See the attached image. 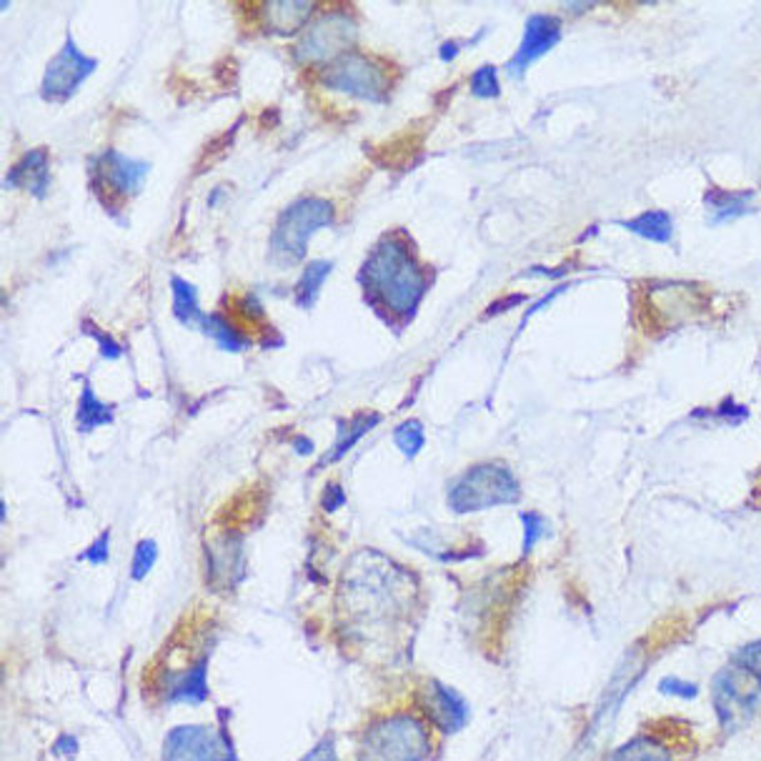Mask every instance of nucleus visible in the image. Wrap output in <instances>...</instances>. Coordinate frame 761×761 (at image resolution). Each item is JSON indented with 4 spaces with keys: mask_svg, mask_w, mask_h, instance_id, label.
Listing matches in <instances>:
<instances>
[{
    "mask_svg": "<svg viewBox=\"0 0 761 761\" xmlns=\"http://www.w3.org/2000/svg\"><path fill=\"white\" fill-rule=\"evenodd\" d=\"M366 291L387 304L393 314L411 316L424 296V276L418 263L401 241H381L361 269Z\"/></svg>",
    "mask_w": 761,
    "mask_h": 761,
    "instance_id": "nucleus-1",
    "label": "nucleus"
},
{
    "mask_svg": "<svg viewBox=\"0 0 761 761\" xmlns=\"http://www.w3.org/2000/svg\"><path fill=\"white\" fill-rule=\"evenodd\" d=\"M336 208L326 198H301L279 216L271 233V259L279 265H296L306 256L308 238L331 226Z\"/></svg>",
    "mask_w": 761,
    "mask_h": 761,
    "instance_id": "nucleus-2",
    "label": "nucleus"
},
{
    "mask_svg": "<svg viewBox=\"0 0 761 761\" xmlns=\"http://www.w3.org/2000/svg\"><path fill=\"white\" fill-rule=\"evenodd\" d=\"M521 499V486L509 466L479 464L458 476L448 489V507L456 513H469L499 503H517Z\"/></svg>",
    "mask_w": 761,
    "mask_h": 761,
    "instance_id": "nucleus-3",
    "label": "nucleus"
},
{
    "mask_svg": "<svg viewBox=\"0 0 761 761\" xmlns=\"http://www.w3.org/2000/svg\"><path fill=\"white\" fill-rule=\"evenodd\" d=\"M428 751L424 727L411 717L373 724L361 744V761H421Z\"/></svg>",
    "mask_w": 761,
    "mask_h": 761,
    "instance_id": "nucleus-4",
    "label": "nucleus"
},
{
    "mask_svg": "<svg viewBox=\"0 0 761 761\" xmlns=\"http://www.w3.org/2000/svg\"><path fill=\"white\" fill-rule=\"evenodd\" d=\"M359 39V23L354 15L341 11H328L318 15L301 35L296 45V58L301 63H324L331 66L334 61L346 56Z\"/></svg>",
    "mask_w": 761,
    "mask_h": 761,
    "instance_id": "nucleus-5",
    "label": "nucleus"
},
{
    "mask_svg": "<svg viewBox=\"0 0 761 761\" xmlns=\"http://www.w3.org/2000/svg\"><path fill=\"white\" fill-rule=\"evenodd\" d=\"M320 80L338 94L371 100V104H381L389 94L387 73L381 70L379 63L359 56V53H346V56L334 61L320 73Z\"/></svg>",
    "mask_w": 761,
    "mask_h": 761,
    "instance_id": "nucleus-6",
    "label": "nucleus"
},
{
    "mask_svg": "<svg viewBox=\"0 0 761 761\" xmlns=\"http://www.w3.org/2000/svg\"><path fill=\"white\" fill-rule=\"evenodd\" d=\"M98 68V61L86 56L84 51L78 48L76 41H66L63 48L56 53V58L48 63L43 76L41 96L45 100H66L76 90L84 86V80Z\"/></svg>",
    "mask_w": 761,
    "mask_h": 761,
    "instance_id": "nucleus-7",
    "label": "nucleus"
},
{
    "mask_svg": "<svg viewBox=\"0 0 761 761\" xmlns=\"http://www.w3.org/2000/svg\"><path fill=\"white\" fill-rule=\"evenodd\" d=\"M163 761H233V749L210 727H178L168 733Z\"/></svg>",
    "mask_w": 761,
    "mask_h": 761,
    "instance_id": "nucleus-8",
    "label": "nucleus"
},
{
    "mask_svg": "<svg viewBox=\"0 0 761 761\" xmlns=\"http://www.w3.org/2000/svg\"><path fill=\"white\" fill-rule=\"evenodd\" d=\"M744 682L747 674L739 672L737 666L724 668L714 678V706H717L719 721L724 727H737L759 704V689H747Z\"/></svg>",
    "mask_w": 761,
    "mask_h": 761,
    "instance_id": "nucleus-9",
    "label": "nucleus"
},
{
    "mask_svg": "<svg viewBox=\"0 0 761 761\" xmlns=\"http://www.w3.org/2000/svg\"><path fill=\"white\" fill-rule=\"evenodd\" d=\"M562 41V21L554 15H531L526 21L524 39L517 51V56L509 63L511 76H524V70L534 63L536 58L546 56L554 45Z\"/></svg>",
    "mask_w": 761,
    "mask_h": 761,
    "instance_id": "nucleus-10",
    "label": "nucleus"
},
{
    "mask_svg": "<svg viewBox=\"0 0 761 761\" xmlns=\"http://www.w3.org/2000/svg\"><path fill=\"white\" fill-rule=\"evenodd\" d=\"M421 699H424L421 704H424L431 721L446 733L458 731L466 724V719H469V706H466L461 696L454 689H448L442 682H434V678H428L424 684Z\"/></svg>",
    "mask_w": 761,
    "mask_h": 761,
    "instance_id": "nucleus-11",
    "label": "nucleus"
},
{
    "mask_svg": "<svg viewBox=\"0 0 761 761\" xmlns=\"http://www.w3.org/2000/svg\"><path fill=\"white\" fill-rule=\"evenodd\" d=\"M145 173H149V163L126 159L118 151H108L98 159V178L116 196L135 194L143 186Z\"/></svg>",
    "mask_w": 761,
    "mask_h": 761,
    "instance_id": "nucleus-12",
    "label": "nucleus"
},
{
    "mask_svg": "<svg viewBox=\"0 0 761 761\" xmlns=\"http://www.w3.org/2000/svg\"><path fill=\"white\" fill-rule=\"evenodd\" d=\"M243 572V544L236 534L216 541L208 548V579L214 586H233Z\"/></svg>",
    "mask_w": 761,
    "mask_h": 761,
    "instance_id": "nucleus-13",
    "label": "nucleus"
},
{
    "mask_svg": "<svg viewBox=\"0 0 761 761\" xmlns=\"http://www.w3.org/2000/svg\"><path fill=\"white\" fill-rule=\"evenodd\" d=\"M8 186L25 188L35 198H45L51 186V163L43 149L29 151L8 173Z\"/></svg>",
    "mask_w": 761,
    "mask_h": 761,
    "instance_id": "nucleus-14",
    "label": "nucleus"
},
{
    "mask_svg": "<svg viewBox=\"0 0 761 761\" xmlns=\"http://www.w3.org/2000/svg\"><path fill=\"white\" fill-rule=\"evenodd\" d=\"M314 11H316L314 3H298V0H279V3L263 6L265 25H269L273 33H281V35H291L298 29H304L308 15Z\"/></svg>",
    "mask_w": 761,
    "mask_h": 761,
    "instance_id": "nucleus-15",
    "label": "nucleus"
},
{
    "mask_svg": "<svg viewBox=\"0 0 761 761\" xmlns=\"http://www.w3.org/2000/svg\"><path fill=\"white\" fill-rule=\"evenodd\" d=\"M379 421H381L379 414H363L354 421H344V418L338 421V438L334 444V452L326 456L324 464H336L338 458L346 456L356 446V442L369 434V431L379 424Z\"/></svg>",
    "mask_w": 761,
    "mask_h": 761,
    "instance_id": "nucleus-16",
    "label": "nucleus"
},
{
    "mask_svg": "<svg viewBox=\"0 0 761 761\" xmlns=\"http://www.w3.org/2000/svg\"><path fill=\"white\" fill-rule=\"evenodd\" d=\"M76 424H78V431H84V434H88V431H94L98 426L113 424V406H108L106 401H100L88 383L78 399Z\"/></svg>",
    "mask_w": 761,
    "mask_h": 761,
    "instance_id": "nucleus-17",
    "label": "nucleus"
},
{
    "mask_svg": "<svg viewBox=\"0 0 761 761\" xmlns=\"http://www.w3.org/2000/svg\"><path fill=\"white\" fill-rule=\"evenodd\" d=\"M623 226H627L631 233H637L654 243L672 241V233H674V221L666 210H649V214L631 218V221H627Z\"/></svg>",
    "mask_w": 761,
    "mask_h": 761,
    "instance_id": "nucleus-18",
    "label": "nucleus"
},
{
    "mask_svg": "<svg viewBox=\"0 0 761 761\" xmlns=\"http://www.w3.org/2000/svg\"><path fill=\"white\" fill-rule=\"evenodd\" d=\"M173 289V314L181 320V324H196L200 326V320L206 318L204 311L198 308V291L196 286H191L188 281H183L178 276L171 279Z\"/></svg>",
    "mask_w": 761,
    "mask_h": 761,
    "instance_id": "nucleus-19",
    "label": "nucleus"
},
{
    "mask_svg": "<svg viewBox=\"0 0 761 761\" xmlns=\"http://www.w3.org/2000/svg\"><path fill=\"white\" fill-rule=\"evenodd\" d=\"M607 761H672V754H668V749L662 741L651 737H637L613 751Z\"/></svg>",
    "mask_w": 761,
    "mask_h": 761,
    "instance_id": "nucleus-20",
    "label": "nucleus"
},
{
    "mask_svg": "<svg viewBox=\"0 0 761 761\" xmlns=\"http://www.w3.org/2000/svg\"><path fill=\"white\" fill-rule=\"evenodd\" d=\"M198 328L208 338H214L218 346L226 348V351H243V348L249 346V344H246L243 334L238 331V328L231 324V320L224 318V316H218V314L206 316L204 320H200Z\"/></svg>",
    "mask_w": 761,
    "mask_h": 761,
    "instance_id": "nucleus-21",
    "label": "nucleus"
},
{
    "mask_svg": "<svg viewBox=\"0 0 761 761\" xmlns=\"http://www.w3.org/2000/svg\"><path fill=\"white\" fill-rule=\"evenodd\" d=\"M334 263L331 261H314L308 263L304 273H301L298 281V304L301 306H314L318 298V291L324 286V281L328 273H331Z\"/></svg>",
    "mask_w": 761,
    "mask_h": 761,
    "instance_id": "nucleus-22",
    "label": "nucleus"
},
{
    "mask_svg": "<svg viewBox=\"0 0 761 761\" xmlns=\"http://www.w3.org/2000/svg\"><path fill=\"white\" fill-rule=\"evenodd\" d=\"M424 424L416 418H411V421H403L401 426H396V431H393V442H396V446L401 448V454L406 456V458H414L421 448H424Z\"/></svg>",
    "mask_w": 761,
    "mask_h": 761,
    "instance_id": "nucleus-23",
    "label": "nucleus"
},
{
    "mask_svg": "<svg viewBox=\"0 0 761 761\" xmlns=\"http://www.w3.org/2000/svg\"><path fill=\"white\" fill-rule=\"evenodd\" d=\"M731 666H737L739 672H744L747 676L754 678V682L761 686V639L741 646L737 654H733Z\"/></svg>",
    "mask_w": 761,
    "mask_h": 761,
    "instance_id": "nucleus-24",
    "label": "nucleus"
},
{
    "mask_svg": "<svg viewBox=\"0 0 761 761\" xmlns=\"http://www.w3.org/2000/svg\"><path fill=\"white\" fill-rule=\"evenodd\" d=\"M155 558H159V546H155V541L145 539L141 541L139 546H135V554H133V566H131V576L135 581H143L145 576L155 564Z\"/></svg>",
    "mask_w": 761,
    "mask_h": 761,
    "instance_id": "nucleus-25",
    "label": "nucleus"
},
{
    "mask_svg": "<svg viewBox=\"0 0 761 761\" xmlns=\"http://www.w3.org/2000/svg\"><path fill=\"white\" fill-rule=\"evenodd\" d=\"M471 94L476 98H499L501 86H499V78H497V68L483 66L481 70H476L474 78H471Z\"/></svg>",
    "mask_w": 761,
    "mask_h": 761,
    "instance_id": "nucleus-26",
    "label": "nucleus"
},
{
    "mask_svg": "<svg viewBox=\"0 0 761 761\" xmlns=\"http://www.w3.org/2000/svg\"><path fill=\"white\" fill-rule=\"evenodd\" d=\"M659 694L668 696V699H682V702H692L699 696V686L694 682H686V678H676V676H666L659 682Z\"/></svg>",
    "mask_w": 761,
    "mask_h": 761,
    "instance_id": "nucleus-27",
    "label": "nucleus"
},
{
    "mask_svg": "<svg viewBox=\"0 0 761 761\" xmlns=\"http://www.w3.org/2000/svg\"><path fill=\"white\" fill-rule=\"evenodd\" d=\"M521 524H524V554H529L531 548H534L539 541L548 534L546 521L541 519L539 513L526 511L524 517H521Z\"/></svg>",
    "mask_w": 761,
    "mask_h": 761,
    "instance_id": "nucleus-28",
    "label": "nucleus"
},
{
    "mask_svg": "<svg viewBox=\"0 0 761 761\" xmlns=\"http://www.w3.org/2000/svg\"><path fill=\"white\" fill-rule=\"evenodd\" d=\"M714 206H717V221H729V218H737L747 210V196H739V194H721L719 200H711Z\"/></svg>",
    "mask_w": 761,
    "mask_h": 761,
    "instance_id": "nucleus-29",
    "label": "nucleus"
},
{
    "mask_svg": "<svg viewBox=\"0 0 761 761\" xmlns=\"http://www.w3.org/2000/svg\"><path fill=\"white\" fill-rule=\"evenodd\" d=\"M86 334H94V336H96V341H98V348H100V356H104V359H108V361H113V359H118V356H121V354H123V346H121V344H118V341H113V338H111V336H108V334H104V331H98V328H96V326H90V324H86Z\"/></svg>",
    "mask_w": 761,
    "mask_h": 761,
    "instance_id": "nucleus-30",
    "label": "nucleus"
},
{
    "mask_svg": "<svg viewBox=\"0 0 761 761\" xmlns=\"http://www.w3.org/2000/svg\"><path fill=\"white\" fill-rule=\"evenodd\" d=\"M108 539H111V534L104 531V534L94 541V546H90L88 552L84 554V558H88L90 564H106L108 562Z\"/></svg>",
    "mask_w": 761,
    "mask_h": 761,
    "instance_id": "nucleus-31",
    "label": "nucleus"
},
{
    "mask_svg": "<svg viewBox=\"0 0 761 761\" xmlns=\"http://www.w3.org/2000/svg\"><path fill=\"white\" fill-rule=\"evenodd\" d=\"M344 503H346V493L341 489V483H328L324 489V509L336 511V509H341Z\"/></svg>",
    "mask_w": 761,
    "mask_h": 761,
    "instance_id": "nucleus-32",
    "label": "nucleus"
},
{
    "mask_svg": "<svg viewBox=\"0 0 761 761\" xmlns=\"http://www.w3.org/2000/svg\"><path fill=\"white\" fill-rule=\"evenodd\" d=\"M304 761H338V759H336V751H334L331 741H324V744L311 751Z\"/></svg>",
    "mask_w": 761,
    "mask_h": 761,
    "instance_id": "nucleus-33",
    "label": "nucleus"
},
{
    "mask_svg": "<svg viewBox=\"0 0 761 761\" xmlns=\"http://www.w3.org/2000/svg\"><path fill=\"white\" fill-rule=\"evenodd\" d=\"M78 751V744H76V739L73 737H61L58 739V744H56V754H66V757H73Z\"/></svg>",
    "mask_w": 761,
    "mask_h": 761,
    "instance_id": "nucleus-34",
    "label": "nucleus"
},
{
    "mask_svg": "<svg viewBox=\"0 0 761 761\" xmlns=\"http://www.w3.org/2000/svg\"><path fill=\"white\" fill-rule=\"evenodd\" d=\"M461 51V43H456V41H446L442 48H438V56H442V61H454L456 58V53Z\"/></svg>",
    "mask_w": 761,
    "mask_h": 761,
    "instance_id": "nucleus-35",
    "label": "nucleus"
},
{
    "mask_svg": "<svg viewBox=\"0 0 761 761\" xmlns=\"http://www.w3.org/2000/svg\"><path fill=\"white\" fill-rule=\"evenodd\" d=\"M296 452L298 454H311V452H314V444H308V438H298Z\"/></svg>",
    "mask_w": 761,
    "mask_h": 761,
    "instance_id": "nucleus-36",
    "label": "nucleus"
}]
</instances>
